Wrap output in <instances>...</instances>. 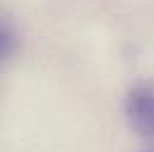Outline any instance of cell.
Returning a JSON list of instances; mask_svg holds the SVG:
<instances>
[{"instance_id": "1", "label": "cell", "mask_w": 154, "mask_h": 152, "mask_svg": "<svg viewBox=\"0 0 154 152\" xmlns=\"http://www.w3.org/2000/svg\"><path fill=\"white\" fill-rule=\"evenodd\" d=\"M123 112L135 133L154 138V83H137L126 95Z\"/></svg>"}, {"instance_id": "2", "label": "cell", "mask_w": 154, "mask_h": 152, "mask_svg": "<svg viewBox=\"0 0 154 152\" xmlns=\"http://www.w3.org/2000/svg\"><path fill=\"white\" fill-rule=\"evenodd\" d=\"M17 45V33L7 21H0V62L10 55Z\"/></svg>"}, {"instance_id": "3", "label": "cell", "mask_w": 154, "mask_h": 152, "mask_svg": "<svg viewBox=\"0 0 154 152\" xmlns=\"http://www.w3.org/2000/svg\"><path fill=\"white\" fill-rule=\"evenodd\" d=\"M147 152H154V150H147Z\"/></svg>"}]
</instances>
